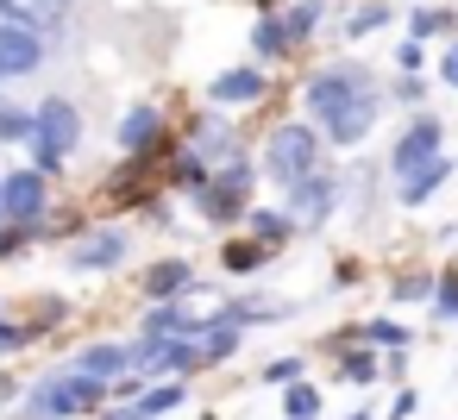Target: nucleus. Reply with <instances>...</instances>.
I'll use <instances>...</instances> for the list:
<instances>
[{
    "instance_id": "obj_1",
    "label": "nucleus",
    "mask_w": 458,
    "mask_h": 420,
    "mask_svg": "<svg viewBox=\"0 0 458 420\" xmlns=\"http://www.w3.org/2000/svg\"><path fill=\"white\" fill-rule=\"evenodd\" d=\"M314 170H327V139H320V126L314 120H276L270 132H264V145H258V176L270 182V189H295V182H308Z\"/></svg>"
},
{
    "instance_id": "obj_2",
    "label": "nucleus",
    "mask_w": 458,
    "mask_h": 420,
    "mask_svg": "<svg viewBox=\"0 0 458 420\" xmlns=\"http://www.w3.org/2000/svg\"><path fill=\"white\" fill-rule=\"evenodd\" d=\"M101 407H107V382H95L70 364H51L20 395V420H82V414H101Z\"/></svg>"
},
{
    "instance_id": "obj_3",
    "label": "nucleus",
    "mask_w": 458,
    "mask_h": 420,
    "mask_svg": "<svg viewBox=\"0 0 458 420\" xmlns=\"http://www.w3.org/2000/svg\"><path fill=\"white\" fill-rule=\"evenodd\" d=\"M364 95H383V82H377V70H370V63H352V57L308 70V76H301V88H295L301 120H314V126H320L327 113H339V107L364 101Z\"/></svg>"
},
{
    "instance_id": "obj_4",
    "label": "nucleus",
    "mask_w": 458,
    "mask_h": 420,
    "mask_svg": "<svg viewBox=\"0 0 458 420\" xmlns=\"http://www.w3.org/2000/svg\"><path fill=\"white\" fill-rule=\"evenodd\" d=\"M251 189H258V157L239 151V157L220 164V170L208 176V189L189 195V201H195V214H201L208 226H245V214H251Z\"/></svg>"
},
{
    "instance_id": "obj_5",
    "label": "nucleus",
    "mask_w": 458,
    "mask_h": 420,
    "mask_svg": "<svg viewBox=\"0 0 458 420\" xmlns=\"http://www.w3.org/2000/svg\"><path fill=\"white\" fill-rule=\"evenodd\" d=\"M439 157H445V120H439V113H408L402 132H395V145H389L383 176H389V189H402L408 176H420V170L439 164Z\"/></svg>"
},
{
    "instance_id": "obj_6",
    "label": "nucleus",
    "mask_w": 458,
    "mask_h": 420,
    "mask_svg": "<svg viewBox=\"0 0 458 420\" xmlns=\"http://www.w3.org/2000/svg\"><path fill=\"white\" fill-rule=\"evenodd\" d=\"M82 107L70 101V95H45L38 107H32V151L38 157H57V164H70L76 157V145H82Z\"/></svg>"
},
{
    "instance_id": "obj_7",
    "label": "nucleus",
    "mask_w": 458,
    "mask_h": 420,
    "mask_svg": "<svg viewBox=\"0 0 458 420\" xmlns=\"http://www.w3.org/2000/svg\"><path fill=\"white\" fill-rule=\"evenodd\" d=\"M201 370H208V357L195 339H132V376H145V382H189Z\"/></svg>"
},
{
    "instance_id": "obj_8",
    "label": "nucleus",
    "mask_w": 458,
    "mask_h": 420,
    "mask_svg": "<svg viewBox=\"0 0 458 420\" xmlns=\"http://www.w3.org/2000/svg\"><path fill=\"white\" fill-rule=\"evenodd\" d=\"M339 201H345V176L327 164V170H314L308 182H295V189L283 195V214H289L295 232H320V226L339 214Z\"/></svg>"
},
{
    "instance_id": "obj_9",
    "label": "nucleus",
    "mask_w": 458,
    "mask_h": 420,
    "mask_svg": "<svg viewBox=\"0 0 458 420\" xmlns=\"http://www.w3.org/2000/svg\"><path fill=\"white\" fill-rule=\"evenodd\" d=\"M0 214H7V226H26L38 239V226L51 220V182L32 164L7 170V176H0Z\"/></svg>"
},
{
    "instance_id": "obj_10",
    "label": "nucleus",
    "mask_w": 458,
    "mask_h": 420,
    "mask_svg": "<svg viewBox=\"0 0 458 420\" xmlns=\"http://www.w3.org/2000/svg\"><path fill=\"white\" fill-rule=\"evenodd\" d=\"M270 88H276L270 70H258V63H233V70H220V76L208 82V107H214V113H245V107H264Z\"/></svg>"
},
{
    "instance_id": "obj_11",
    "label": "nucleus",
    "mask_w": 458,
    "mask_h": 420,
    "mask_svg": "<svg viewBox=\"0 0 458 420\" xmlns=\"http://www.w3.org/2000/svg\"><path fill=\"white\" fill-rule=\"evenodd\" d=\"M132 251V232L126 226H89L76 245H70V270L76 276H114Z\"/></svg>"
},
{
    "instance_id": "obj_12",
    "label": "nucleus",
    "mask_w": 458,
    "mask_h": 420,
    "mask_svg": "<svg viewBox=\"0 0 458 420\" xmlns=\"http://www.w3.org/2000/svg\"><path fill=\"white\" fill-rule=\"evenodd\" d=\"M164 139H170V113H164L157 101H132V107L120 113V126H114L120 157H157Z\"/></svg>"
},
{
    "instance_id": "obj_13",
    "label": "nucleus",
    "mask_w": 458,
    "mask_h": 420,
    "mask_svg": "<svg viewBox=\"0 0 458 420\" xmlns=\"http://www.w3.org/2000/svg\"><path fill=\"white\" fill-rule=\"evenodd\" d=\"M383 107H389V95H364V101H352V107L327 113V120H320V139H327V151H352V145H364V139L377 132Z\"/></svg>"
},
{
    "instance_id": "obj_14",
    "label": "nucleus",
    "mask_w": 458,
    "mask_h": 420,
    "mask_svg": "<svg viewBox=\"0 0 458 420\" xmlns=\"http://www.w3.org/2000/svg\"><path fill=\"white\" fill-rule=\"evenodd\" d=\"M45 57H51V45H45L38 32H26V26H7V20H0V88H7V82H26V76H38V70H45Z\"/></svg>"
},
{
    "instance_id": "obj_15",
    "label": "nucleus",
    "mask_w": 458,
    "mask_h": 420,
    "mask_svg": "<svg viewBox=\"0 0 458 420\" xmlns=\"http://www.w3.org/2000/svg\"><path fill=\"white\" fill-rule=\"evenodd\" d=\"M195 289H201V276H195V264H189V257H157V264H145V270H139V295H145V307L182 301V295H195Z\"/></svg>"
},
{
    "instance_id": "obj_16",
    "label": "nucleus",
    "mask_w": 458,
    "mask_h": 420,
    "mask_svg": "<svg viewBox=\"0 0 458 420\" xmlns=\"http://www.w3.org/2000/svg\"><path fill=\"white\" fill-rule=\"evenodd\" d=\"M70 370H82V376H95V382H120V376H132V339H89L76 357H70Z\"/></svg>"
},
{
    "instance_id": "obj_17",
    "label": "nucleus",
    "mask_w": 458,
    "mask_h": 420,
    "mask_svg": "<svg viewBox=\"0 0 458 420\" xmlns=\"http://www.w3.org/2000/svg\"><path fill=\"white\" fill-rule=\"evenodd\" d=\"M0 20H7V26H26V32H38V38L51 45V38H64V26H70V0H0Z\"/></svg>"
},
{
    "instance_id": "obj_18",
    "label": "nucleus",
    "mask_w": 458,
    "mask_h": 420,
    "mask_svg": "<svg viewBox=\"0 0 458 420\" xmlns=\"http://www.w3.org/2000/svg\"><path fill=\"white\" fill-rule=\"evenodd\" d=\"M208 320H214V314H189L182 301H164V307H145V314H139V339H195V345H201Z\"/></svg>"
},
{
    "instance_id": "obj_19",
    "label": "nucleus",
    "mask_w": 458,
    "mask_h": 420,
    "mask_svg": "<svg viewBox=\"0 0 458 420\" xmlns=\"http://www.w3.org/2000/svg\"><path fill=\"white\" fill-rule=\"evenodd\" d=\"M245 45H251V63H258V70H276L283 57H295V51H289V32H283L276 13H258L251 32H245Z\"/></svg>"
},
{
    "instance_id": "obj_20",
    "label": "nucleus",
    "mask_w": 458,
    "mask_h": 420,
    "mask_svg": "<svg viewBox=\"0 0 458 420\" xmlns=\"http://www.w3.org/2000/svg\"><path fill=\"white\" fill-rule=\"evenodd\" d=\"M220 320H226V326H239V332H251V326H276V320H289V301L239 295V301H226V307H220Z\"/></svg>"
},
{
    "instance_id": "obj_21",
    "label": "nucleus",
    "mask_w": 458,
    "mask_h": 420,
    "mask_svg": "<svg viewBox=\"0 0 458 420\" xmlns=\"http://www.w3.org/2000/svg\"><path fill=\"white\" fill-rule=\"evenodd\" d=\"M358 345H370V351H414V326L408 320H395V314H370V320H358Z\"/></svg>"
},
{
    "instance_id": "obj_22",
    "label": "nucleus",
    "mask_w": 458,
    "mask_h": 420,
    "mask_svg": "<svg viewBox=\"0 0 458 420\" xmlns=\"http://www.w3.org/2000/svg\"><path fill=\"white\" fill-rule=\"evenodd\" d=\"M408 38L427 45V38H458V7H439V0H420V7H408Z\"/></svg>"
},
{
    "instance_id": "obj_23",
    "label": "nucleus",
    "mask_w": 458,
    "mask_h": 420,
    "mask_svg": "<svg viewBox=\"0 0 458 420\" xmlns=\"http://www.w3.org/2000/svg\"><path fill=\"white\" fill-rule=\"evenodd\" d=\"M283 32H289V51H308L320 38V20H327V0H289V7L276 13Z\"/></svg>"
},
{
    "instance_id": "obj_24",
    "label": "nucleus",
    "mask_w": 458,
    "mask_h": 420,
    "mask_svg": "<svg viewBox=\"0 0 458 420\" xmlns=\"http://www.w3.org/2000/svg\"><path fill=\"white\" fill-rule=\"evenodd\" d=\"M389 20H395V13H389V0H352L345 20H339V38H345V45H364V38H377Z\"/></svg>"
},
{
    "instance_id": "obj_25",
    "label": "nucleus",
    "mask_w": 458,
    "mask_h": 420,
    "mask_svg": "<svg viewBox=\"0 0 458 420\" xmlns=\"http://www.w3.org/2000/svg\"><path fill=\"white\" fill-rule=\"evenodd\" d=\"M452 170H458L452 157H439V164H427L420 176H408L402 189H389V195H395V207H427V201H433V195H439V189L452 182Z\"/></svg>"
},
{
    "instance_id": "obj_26",
    "label": "nucleus",
    "mask_w": 458,
    "mask_h": 420,
    "mask_svg": "<svg viewBox=\"0 0 458 420\" xmlns=\"http://www.w3.org/2000/svg\"><path fill=\"white\" fill-rule=\"evenodd\" d=\"M245 239H251V245H264V251L276 257V251L295 239V226H289V214H283V207H251V214H245Z\"/></svg>"
},
{
    "instance_id": "obj_27",
    "label": "nucleus",
    "mask_w": 458,
    "mask_h": 420,
    "mask_svg": "<svg viewBox=\"0 0 458 420\" xmlns=\"http://www.w3.org/2000/svg\"><path fill=\"white\" fill-rule=\"evenodd\" d=\"M333 382H352V389H370V382H383V351H370V345H345V351H339V370H333Z\"/></svg>"
},
{
    "instance_id": "obj_28",
    "label": "nucleus",
    "mask_w": 458,
    "mask_h": 420,
    "mask_svg": "<svg viewBox=\"0 0 458 420\" xmlns=\"http://www.w3.org/2000/svg\"><path fill=\"white\" fill-rule=\"evenodd\" d=\"M208 176H214V164H208L195 145H176V151H170V182H176L182 195H201V189H208Z\"/></svg>"
},
{
    "instance_id": "obj_29",
    "label": "nucleus",
    "mask_w": 458,
    "mask_h": 420,
    "mask_svg": "<svg viewBox=\"0 0 458 420\" xmlns=\"http://www.w3.org/2000/svg\"><path fill=\"white\" fill-rule=\"evenodd\" d=\"M189 401V382H151L132 407H139V420H164V414H176Z\"/></svg>"
},
{
    "instance_id": "obj_30",
    "label": "nucleus",
    "mask_w": 458,
    "mask_h": 420,
    "mask_svg": "<svg viewBox=\"0 0 458 420\" xmlns=\"http://www.w3.org/2000/svg\"><path fill=\"white\" fill-rule=\"evenodd\" d=\"M0 145H26L32 151V107L13 101V95H0Z\"/></svg>"
},
{
    "instance_id": "obj_31",
    "label": "nucleus",
    "mask_w": 458,
    "mask_h": 420,
    "mask_svg": "<svg viewBox=\"0 0 458 420\" xmlns=\"http://www.w3.org/2000/svg\"><path fill=\"white\" fill-rule=\"evenodd\" d=\"M264 264H270V251L251 245V239H226L220 245V270H233V276H258Z\"/></svg>"
},
{
    "instance_id": "obj_32",
    "label": "nucleus",
    "mask_w": 458,
    "mask_h": 420,
    "mask_svg": "<svg viewBox=\"0 0 458 420\" xmlns=\"http://www.w3.org/2000/svg\"><path fill=\"white\" fill-rule=\"evenodd\" d=\"M433 289H439V270H395L389 276V301H427L433 307Z\"/></svg>"
},
{
    "instance_id": "obj_33",
    "label": "nucleus",
    "mask_w": 458,
    "mask_h": 420,
    "mask_svg": "<svg viewBox=\"0 0 458 420\" xmlns=\"http://www.w3.org/2000/svg\"><path fill=\"white\" fill-rule=\"evenodd\" d=\"M258 382H264V389H295V382H308V357L283 351V357H270V364L258 370Z\"/></svg>"
},
{
    "instance_id": "obj_34",
    "label": "nucleus",
    "mask_w": 458,
    "mask_h": 420,
    "mask_svg": "<svg viewBox=\"0 0 458 420\" xmlns=\"http://www.w3.org/2000/svg\"><path fill=\"white\" fill-rule=\"evenodd\" d=\"M320 407H327L320 382H295V389H283V420H320Z\"/></svg>"
},
{
    "instance_id": "obj_35",
    "label": "nucleus",
    "mask_w": 458,
    "mask_h": 420,
    "mask_svg": "<svg viewBox=\"0 0 458 420\" xmlns=\"http://www.w3.org/2000/svg\"><path fill=\"white\" fill-rule=\"evenodd\" d=\"M433 320L439 326H458V264L439 270V289H433Z\"/></svg>"
},
{
    "instance_id": "obj_36",
    "label": "nucleus",
    "mask_w": 458,
    "mask_h": 420,
    "mask_svg": "<svg viewBox=\"0 0 458 420\" xmlns=\"http://www.w3.org/2000/svg\"><path fill=\"white\" fill-rule=\"evenodd\" d=\"M389 101L408 107V113H427V76H395L389 82Z\"/></svg>"
},
{
    "instance_id": "obj_37",
    "label": "nucleus",
    "mask_w": 458,
    "mask_h": 420,
    "mask_svg": "<svg viewBox=\"0 0 458 420\" xmlns=\"http://www.w3.org/2000/svg\"><path fill=\"white\" fill-rule=\"evenodd\" d=\"M26 345H38L32 320H13V314H0V357H13V351H26Z\"/></svg>"
},
{
    "instance_id": "obj_38",
    "label": "nucleus",
    "mask_w": 458,
    "mask_h": 420,
    "mask_svg": "<svg viewBox=\"0 0 458 420\" xmlns=\"http://www.w3.org/2000/svg\"><path fill=\"white\" fill-rule=\"evenodd\" d=\"M395 70H402V76H420V70H427V45L402 38V45H395Z\"/></svg>"
},
{
    "instance_id": "obj_39",
    "label": "nucleus",
    "mask_w": 458,
    "mask_h": 420,
    "mask_svg": "<svg viewBox=\"0 0 458 420\" xmlns=\"http://www.w3.org/2000/svg\"><path fill=\"white\" fill-rule=\"evenodd\" d=\"M414 414H420V389H414V382H402V389H395V401H389V414H383V420H414Z\"/></svg>"
},
{
    "instance_id": "obj_40",
    "label": "nucleus",
    "mask_w": 458,
    "mask_h": 420,
    "mask_svg": "<svg viewBox=\"0 0 458 420\" xmlns=\"http://www.w3.org/2000/svg\"><path fill=\"white\" fill-rule=\"evenodd\" d=\"M433 70H439V88H458V38L439 51V63H433Z\"/></svg>"
},
{
    "instance_id": "obj_41",
    "label": "nucleus",
    "mask_w": 458,
    "mask_h": 420,
    "mask_svg": "<svg viewBox=\"0 0 458 420\" xmlns=\"http://www.w3.org/2000/svg\"><path fill=\"white\" fill-rule=\"evenodd\" d=\"M383 382H408V351H389L383 357Z\"/></svg>"
},
{
    "instance_id": "obj_42",
    "label": "nucleus",
    "mask_w": 458,
    "mask_h": 420,
    "mask_svg": "<svg viewBox=\"0 0 458 420\" xmlns=\"http://www.w3.org/2000/svg\"><path fill=\"white\" fill-rule=\"evenodd\" d=\"M26 395V382L20 376H7V370H0V407H7V401H20Z\"/></svg>"
},
{
    "instance_id": "obj_43",
    "label": "nucleus",
    "mask_w": 458,
    "mask_h": 420,
    "mask_svg": "<svg viewBox=\"0 0 458 420\" xmlns=\"http://www.w3.org/2000/svg\"><path fill=\"white\" fill-rule=\"evenodd\" d=\"M345 420H383V414H377V407H352Z\"/></svg>"
},
{
    "instance_id": "obj_44",
    "label": "nucleus",
    "mask_w": 458,
    "mask_h": 420,
    "mask_svg": "<svg viewBox=\"0 0 458 420\" xmlns=\"http://www.w3.org/2000/svg\"><path fill=\"white\" fill-rule=\"evenodd\" d=\"M289 7V0H258V13H283Z\"/></svg>"
},
{
    "instance_id": "obj_45",
    "label": "nucleus",
    "mask_w": 458,
    "mask_h": 420,
    "mask_svg": "<svg viewBox=\"0 0 458 420\" xmlns=\"http://www.w3.org/2000/svg\"><path fill=\"white\" fill-rule=\"evenodd\" d=\"M0 232H7V214H0Z\"/></svg>"
},
{
    "instance_id": "obj_46",
    "label": "nucleus",
    "mask_w": 458,
    "mask_h": 420,
    "mask_svg": "<svg viewBox=\"0 0 458 420\" xmlns=\"http://www.w3.org/2000/svg\"><path fill=\"white\" fill-rule=\"evenodd\" d=\"M408 7H420V0H408Z\"/></svg>"
},
{
    "instance_id": "obj_47",
    "label": "nucleus",
    "mask_w": 458,
    "mask_h": 420,
    "mask_svg": "<svg viewBox=\"0 0 458 420\" xmlns=\"http://www.w3.org/2000/svg\"><path fill=\"white\" fill-rule=\"evenodd\" d=\"M201 420H214V414H201Z\"/></svg>"
},
{
    "instance_id": "obj_48",
    "label": "nucleus",
    "mask_w": 458,
    "mask_h": 420,
    "mask_svg": "<svg viewBox=\"0 0 458 420\" xmlns=\"http://www.w3.org/2000/svg\"><path fill=\"white\" fill-rule=\"evenodd\" d=\"M0 176H7V170H0Z\"/></svg>"
}]
</instances>
